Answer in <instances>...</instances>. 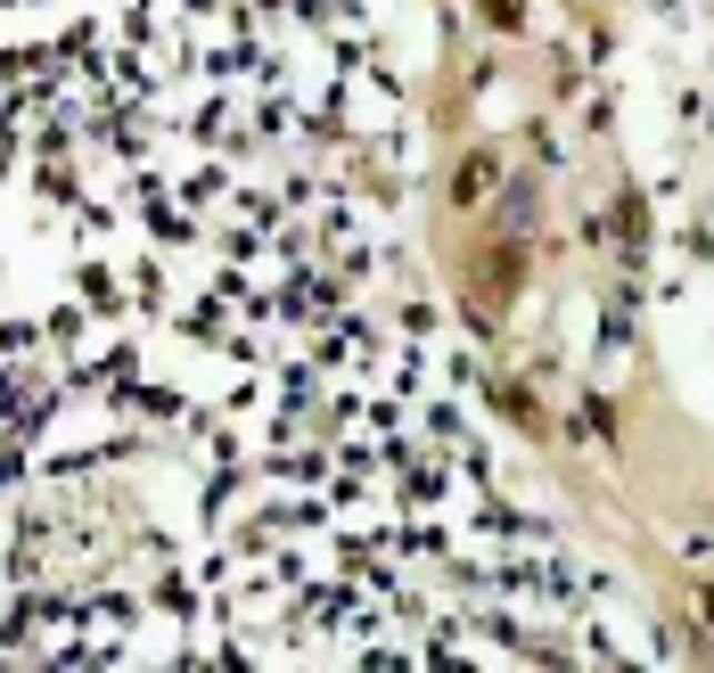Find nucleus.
I'll return each instance as SVG.
<instances>
[{"mask_svg":"<svg viewBox=\"0 0 714 673\" xmlns=\"http://www.w3.org/2000/svg\"><path fill=\"white\" fill-rule=\"evenodd\" d=\"M485 181H493V164H485V157H469V164H460V189H452V198H460V205H476V198H485Z\"/></svg>","mask_w":714,"mask_h":673,"instance_id":"obj_1","label":"nucleus"}]
</instances>
